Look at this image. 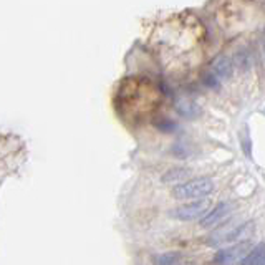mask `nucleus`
I'll use <instances>...</instances> for the list:
<instances>
[{"label":"nucleus","mask_w":265,"mask_h":265,"mask_svg":"<svg viewBox=\"0 0 265 265\" xmlns=\"http://www.w3.org/2000/svg\"><path fill=\"white\" fill-rule=\"evenodd\" d=\"M214 181L209 178H197L181 183L172 189V196L179 201H201L214 192Z\"/></svg>","instance_id":"obj_1"},{"label":"nucleus","mask_w":265,"mask_h":265,"mask_svg":"<svg viewBox=\"0 0 265 265\" xmlns=\"http://www.w3.org/2000/svg\"><path fill=\"white\" fill-rule=\"evenodd\" d=\"M188 176H189V171H186V169H172L167 174H164L162 183H181V181H184Z\"/></svg>","instance_id":"obj_8"},{"label":"nucleus","mask_w":265,"mask_h":265,"mask_svg":"<svg viewBox=\"0 0 265 265\" xmlns=\"http://www.w3.org/2000/svg\"><path fill=\"white\" fill-rule=\"evenodd\" d=\"M209 210H210V202L206 201V199H201V201H191L188 204H183V206L172 209L169 215L176 220H196L202 219Z\"/></svg>","instance_id":"obj_2"},{"label":"nucleus","mask_w":265,"mask_h":265,"mask_svg":"<svg viewBox=\"0 0 265 265\" xmlns=\"http://www.w3.org/2000/svg\"><path fill=\"white\" fill-rule=\"evenodd\" d=\"M232 210H234V206L231 202H222V204L215 206L212 210H209V212L204 215L202 220H201V226L204 229H210V227L219 226L224 220H227L229 217H231Z\"/></svg>","instance_id":"obj_5"},{"label":"nucleus","mask_w":265,"mask_h":265,"mask_svg":"<svg viewBox=\"0 0 265 265\" xmlns=\"http://www.w3.org/2000/svg\"><path fill=\"white\" fill-rule=\"evenodd\" d=\"M263 262H265V244L262 242L249 252V255L244 258L240 265H262Z\"/></svg>","instance_id":"obj_7"},{"label":"nucleus","mask_w":265,"mask_h":265,"mask_svg":"<svg viewBox=\"0 0 265 265\" xmlns=\"http://www.w3.org/2000/svg\"><path fill=\"white\" fill-rule=\"evenodd\" d=\"M252 232H254V222H244V224H240L239 227L236 229H231V231H227L226 234H222L219 239H214L212 242L214 244H237V242H244L247 240Z\"/></svg>","instance_id":"obj_4"},{"label":"nucleus","mask_w":265,"mask_h":265,"mask_svg":"<svg viewBox=\"0 0 265 265\" xmlns=\"http://www.w3.org/2000/svg\"><path fill=\"white\" fill-rule=\"evenodd\" d=\"M212 73L219 78V80H226L232 75V63L227 57H219L214 60L212 63Z\"/></svg>","instance_id":"obj_6"},{"label":"nucleus","mask_w":265,"mask_h":265,"mask_svg":"<svg viewBox=\"0 0 265 265\" xmlns=\"http://www.w3.org/2000/svg\"><path fill=\"white\" fill-rule=\"evenodd\" d=\"M250 242L244 240V242L232 244L231 247H226L217 252L215 255V262L219 265H234V263H242L244 258L249 255L250 252Z\"/></svg>","instance_id":"obj_3"}]
</instances>
